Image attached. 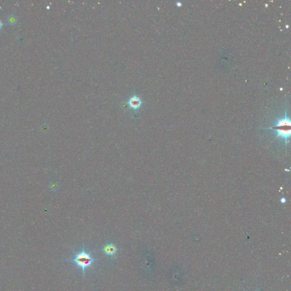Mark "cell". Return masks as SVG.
<instances>
[{"instance_id":"277c9868","label":"cell","mask_w":291,"mask_h":291,"mask_svg":"<svg viewBox=\"0 0 291 291\" xmlns=\"http://www.w3.org/2000/svg\"><path fill=\"white\" fill-rule=\"evenodd\" d=\"M127 104L130 106L131 108L135 110L138 109L141 106L142 104V101L139 99V97L134 95L129 100L128 102H127Z\"/></svg>"},{"instance_id":"6da1fadb","label":"cell","mask_w":291,"mask_h":291,"mask_svg":"<svg viewBox=\"0 0 291 291\" xmlns=\"http://www.w3.org/2000/svg\"><path fill=\"white\" fill-rule=\"evenodd\" d=\"M291 119L287 115V112L285 111L284 118L277 119L275 125L273 126L264 129L272 130L276 132V137H275L274 140L278 138H280L284 139L285 148L287 150L288 140L291 137Z\"/></svg>"},{"instance_id":"3957f363","label":"cell","mask_w":291,"mask_h":291,"mask_svg":"<svg viewBox=\"0 0 291 291\" xmlns=\"http://www.w3.org/2000/svg\"><path fill=\"white\" fill-rule=\"evenodd\" d=\"M102 250H103V253L107 256L113 257L117 253L118 249L115 245H114L113 243H108L105 246L103 247Z\"/></svg>"},{"instance_id":"7a4b0ae2","label":"cell","mask_w":291,"mask_h":291,"mask_svg":"<svg viewBox=\"0 0 291 291\" xmlns=\"http://www.w3.org/2000/svg\"><path fill=\"white\" fill-rule=\"evenodd\" d=\"M71 261L75 263L77 266L82 269V272L84 278L86 269L90 268L95 262L96 259L93 257L91 253L86 251L83 247L82 250L75 254L71 259Z\"/></svg>"},{"instance_id":"8992f818","label":"cell","mask_w":291,"mask_h":291,"mask_svg":"<svg viewBox=\"0 0 291 291\" xmlns=\"http://www.w3.org/2000/svg\"><path fill=\"white\" fill-rule=\"evenodd\" d=\"M2 25H3V23H2V22H1V21H0V29L2 28Z\"/></svg>"},{"instance_id":"5b68a950","label":"cell","mask_w":291,"mask_h":291,"mask_svg":"<svg viewBox=\"0 0 291 291\" xmlns=\"http://www.w3.org/2000/svg\"><path fill=\"white\" fill-rule=\"evenodd\" d=\"M17 21H18L17 17L16 16L13 15V14H11L10 16L8 17L7 22H8L9 23H10V25H14L16 24L17 22Z\"/></svg>"}]
</instances>
